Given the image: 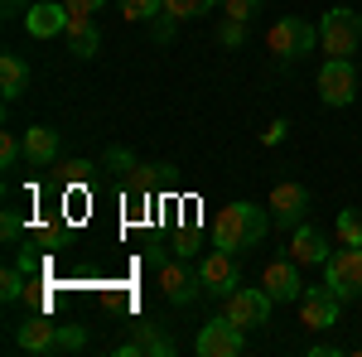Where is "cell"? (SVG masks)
Here are the masks:
<instances>
[{"mask_svg":"<svg viewBox=\"0 0 362 357\" xmlns=\"http://www.w3.org/2000/svg\"><path fill=\"white\" fill-rule=\"evenodd\" d=\"M271 213L261 208V203H227L223 213H218V227H213V237H218V247L232 251V256H242V251L261 247L266 242V232H271Z\"/></svg>","mask_w":362,"mask_h":357,"instance_id":"cell-1","label":"cell"},{"mask_svg":"<svg viewBox=\"0 0 362 357\" xmlns=\"http://www.w3.org/2000/svg\"><path fill=\"white\" fill-rule=\"evenodd\" d=\"M358 44H362V15L358 10L338 5V10H329V15L319 20V49L329 58H353Z\"/></svg>","mask_w":362,"mask_h":357,"instance_id":"cell-2","label":"cell"},{"mask_svg":"<svg viewBox=\"0 0 362 357\" xmlns=\"http://www.w3.org/2000/svg\"><path fill=\"white\" fill-rule=\"evenodd\" d=\"M324 285L334 290L338 300H362V247H343L329 251V261H324Z\"/></svg>","mask_w":362,"mask_h":357,"instance_id":"cell-3","label":"cell"},{"mask_svg":"<svg viewBox=\"0 0 362 357\" xmlns=\"http://www.w3.org/2000/svg\"><path fill=\"white\" fill-rule=\"evenodd\" d=\"M314 44H319V29L305 25L300 15H285V20H276V25L266 29V54H276L280 63H290V58H305Z\"/></svg>","mask_w":362,"mask_h":357,"instance_id":"cell-4","label":"cell"},{"mask_svg":"<svg viewBox=\"0 0 362 357\" xmlns=\"http://www.w3.org/2000/svg\"><path fill=\"white\" fill-rule=\"evenodd\" d=\"M271 295H266V285H237L232 295L223 300V314L237 324V329H266L271 324Z\"/></svg>","mask_w":362,"mask_h":357,"instance_id":"cell-5","label":"cell"},{"mask_svg":"<svg viewBox=\"0 0 362 357\" xmlns=\"http://www.w3.org/2000/svg\"><path fill=\"white\" fill-rule=\"evenodd\" d=\"M150 261L160 266V285H165V300L174 304V309H184V304H194L198 295H203V285H198V271H189L184 266V256H160V247H150Z\"/></svg>","mask_w":362,"mask_h":357,"instance_id":"cell-6","label":"cell"},{"mask_svg":"<svg viewBox=\"0 0 362 357\" xmlns=\"http://www.w3.org/2000/svg\"><path fill=\"white\" fill-rule=\"evenodd\" d=\"M319 102L324 107H353L358 102V68H353V58H329L319 68Z\"/></svg>","mask_w":362,"mask_h":357,"instance_id":"cell-7","label":"cell"},{"mask_svg":"<svg viewBox=\"0 0 362 357\" xmlns=\"http://www.w3.org/2000/svg\"><path fill=\"white\" fill-rule=\"evenodd\" d=\"M194 348L198 357H237V353H247V329H237L227 314H218V319H208L198 329Z\"/></svg>","mask_w":362,"mask_h":357,"instance_id":"cell-8","label":"cell"},{"mask_svg":"<svg viewBox=\"0 0 362 357\" xmlns=\"http://www.w3.org/2000/svg\"><path fill=\"white\" fill-rule=\"evenodd\" d=\"M198 285H203V295H218V300H227L237 285H242V271H237V256L232 251H208L203 261H198Z\"/></svg>","mask_w":362,"mask_h":357,"instance_id":"cell-9","label":"cell"},{"mask_svg":"<svg viewBox=\"0 0 362 357\" xmlns=\"http://www.w3.org/2000/svg\"><path fill=\"white\" fill-rule=\"evenodd\" d=\"M300 271H305V266H295L290 256L266 261V266H261V285H266V295H271L276 304H300V295H305V280H300Z\"/></svg>","mask_w":362,"mask_h":357,"instance_id":"cell-10","label":"cell"},{"mask_svg":"<svg viewBox=\"0 0 362 357\" xmlns=\"http://www.w3.org/2000/svg\"><path fill=\"white\" fill-rule=\"evenodd\" d=\"M338 309H343V300H338L329 285H305V295H300V324L305 329H314V333L334 329Z\"/></svg>","mask_w":362,"mask_h":357,"instance_id":"cell-11","label":"cell"},{"mask_svg":"<svg viewBox=\"0 0 362 357\" xmlns=\"http://www.w3.org/2000/svg\"><path fill=\"white\" fill-rule=\"evenodd\" d=\"M266 208H271V218H276L280 227H300L305 213H309V189H305V184H295V179H285V184L271 189Z\"/></svg>","mask_w":362,"mask_h":357,"instance_id":"cell-12","label":"cell"},{"mask_svg":"<svg viewBox=\"0 0 362 357\" xmlns=\"http://www.w3.org/2000/svg\"><path fill=\"white\" fill-rule=\"evenodd\" d=\"M58 333H63V324H54L49 314H29L25 324L15 329V348H25V353H58Z\"/></svg>","mask_w":362,"mask_h":357,"instance_id":"cell-13","label":"cell"},{"mask_svg":"<svg viewBox=\"0 0 362 357\" xmlns=\"http://www.w3.org/2000/svg\"><path fill=\"white\" fill-rule=\"evenodd\" d=\"M285 256H290L295 266H324V261H329V242H324L319 227L300 222V227H290V247H285Z\"/></svg>","mask_w":362,"mask_h":357,"instance_id":"cell-14","label":"cell"},{"mask_svg":"<svg viewBox=\"0 0 362 357\" xmlns=\"http://www.w3.org/2000/svg\"><path fill=\"white\" fill-rule=\"evenodd\" d=\"M174 357V338L169 333H160L155 324H131V338L126 343H116V357Z\"/></svg>","mask_w":362,"mask_h":357,"instance_id":"cell-15","label":"cell"},{"mask_svg":"<svg viewBox=\"0 0 362 357\" xmlns=\"http://www.w3.org/2000/svg\"><path fill=\"white\" fill-rule=\"evenodd\" d=\"M25 29L34 39H54L68 29V5L63 0H39V5H29L25 10Z\"/></svg>","mask_w":362,"mask_h":357,"instance_id":"cell-16","label":"cell"},{"mask_svg":"<svg viewBox=\"0 0 362 357\" xmlns=\"http://www.w3.org/2000/svg\"><path fill=\"white\" fill-rule=\"evenodd\" d=\"M68 54L73 58H97L102 54V29H97V20L92 15H68Z\"/></svg>","mask_w":362,"mask_h":357,"instance_id":"cell-17","label":"cell"},{"mask_svg":"<svg viewBox=\"0 0 362 357\" xmlns=\"http://www.w3.org/2000/svg\"><path fill=\"white\" fill-rule=\"evenodd\" d=\"M25 160L29 165H54L58 160V131H49V126H29L25 131Z\"/></svg>","mask_w":362,"mask_h":357,"instance_id":"cell-18","label":"cell"},{"mask_svg":"<svg viewBox=\"0 0 362 357\" xmlns=\"http://www.w3.org/2000/svg\"><path fill=\"white\" fill-rule=\"evenodd\" d=\"M25 87H29V63L20 54H0V92H5V102H15Z\"/></svg>","mask_w":362,"mask_h":357,"instance_id":"cell-19","label":"cell"},{"mask_svg":"<svg viewBox=\"0 0 362 357\" xmlns=\"http://www.w3.org/2000/svg\"><path fill=\"white\" fill-rule=\"evenodd\" d=\"M218 0H165V15L174 25H184V20H198V15H208Z\"/></svg>","mask_w":362,"mask_h":357,"instance_id":"cell-20","label":"cell"},{"mask_svg":"<svg viewBox=\"0 0 362 357\" xmlns=\"http://www.w3.org/2000/svg\"><path fill=\"white\" fill-rule=\"evenodd\" d=\"M121 15H126L131 25H140V20L150 25V20L165 15V0H121Z\"/></svg>","mask_w":362,"mask_h":357,"instance_id":"cell-21","label":"cell"},{"mask_svg":"<svg viewBox=\"0 0 362 357\" xmlns=\"http://www.w3.org/2000/svg\"><path fill=\"white\" fill-rule=\"evenodd\" d=\"M338 242L343 247H362V208H343L338 213Z\"/></svg>","mask_w":362,"mask_h":357,"instance_id":"cell-22","label":"cell"},{"mask_svg":"<svg viewBox=\"0 0 362 357\" xmlns=\"http://www.w3.org/2000/svg\"><path fill=\"white\" fill-rule=\"evenodd\" d=\"M25 266H20V261H15V266H5V271H0V300L5 304H15L20 300V295H25Z\"/></svg>","mask_w":362,"mask_h":357,"instance_id":"cell-23","label":"cell"},{"mask_svg":"<svg viewBox=\"0 0 362 357\" xmlns=\"http://www.w3.org/2000/svg\"><path fill=\"white\" fill-rule=\"evenodd\" d=\"M20 155H25V136H10V131H5V136H0V165L15 169V165H20Z\"/></svg>","mask_w":362,"mask_h":357,"instance_id":"cell-24","label":"cell"},{"mask_svg":"<svg viewBox=\"0 0 362 357\" xmlns=\"http://www.w3.org/2000/svg\"><path fill=\"white\" fill-rule=\"evenodd\" d=\"M251 15H261V0H223V20H242L247 25Z\"/></svg>","mask_w":362,"mask_h":357,"instance_id":"cell-25","label":"cell"},{"mask_svg":"<svg viewBox=\"0 0 362 357\" xmlns=\"http://www.w3.org/2000/svg\"><path fill=\"white\" fill-rule=\"evenodd\" d=\"M218 44H223V49H242V44H247V25H242V20H223Z\"/></svg>","mask_w":362,"mask_h":357,"instance_id":"cell-26","label":"cell"},{"mask_svg":"<svg viewBox=\"0 0 362 357\" xmlns=\"http://www.w3.org/2000/svg\"><path fill=\"white\" fill-rule=\"evenodd\" d=\"M285 131H290V121H285V116H276V121L261 131V145H280V140H285Z\"/></svg>","mask_w":362,"mask_h":357,"instance_id":"cell-27","label":"cell"},{"mask_svg":"<svg viewBox=\"0 0 362 357\" xmlns=\"http://www.w3.org/2000/svg\"><path fill=\"white\" fill-rule=\"evenodd\" d=\"M0 237H5V247L20 237V213H15V208H5V218H0Z\"/></svg>","mask_w":362,"mask_h":357,"instance_id":"cell-28","label":"cell"},{"mask_svg":"<svg viewBox=\"0 0 362 357\" xmlns=\"http://www.w3.org/2000/svg\"><path fill=\"white\" fill-rule=\"evenodd\" d=\"M68 5V15H97V10H107V0H63Z\"/></svg>","mask_w":362,"mask_h":357,"instance_id":"cell-29","label":"cell"},{"mask_svg":"<svg viewBox=\"0 0 362 357\" xmlns=\"http://www.w3.org/2000/svg\"><path fill=\"white\" fill-rule=\"evenodd\" d=\"M174 251H179V256H194V251H198V237H194V232H184V237L174 242Z\"/></svg>","mask_w":362,"mask_h":357,"instance_id":"cell-30","label":"cell"},{"mask_svg":"<svg viewBox=\"0 0 362 357\" xmlns=\"http://www.w3.org/2000/svg\"><path fill=\"white\" fill-rule=\"evenodd\" d=\"M25 10V0H5V15H20Z\"/></svg>","mask_w":362,"mask_h":357,"instance_id":"cell-31","label":"cell"}]
</instances>
